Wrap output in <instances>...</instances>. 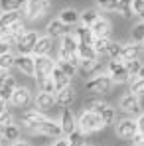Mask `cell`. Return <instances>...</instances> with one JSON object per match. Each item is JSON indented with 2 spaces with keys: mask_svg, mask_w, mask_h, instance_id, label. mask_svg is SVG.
<instances>
[{
  "mask_svg": "<svg viewBox=\"0 0 144 146\" xmlns=\"http://www.w3.org/2000/svg\"><path fill=\"white\" fill-rule=\"evenodd\" d=\"M113 85H115V81L111 79V75H109V73H99V75H93L89 81H85V83H83V87H85V91H87V93H91V95H99V97L109 95V93H111V89H113Z\"/></svg>",
  "mask_w": 144,
  "mask_h": 146,
  "instance_id": "cell-1",
  "label": "cell"
},
{
  "mask_svg": "<svg viewBox=\"0 0 144 146\" xmlns=\"http://www.w3.org/2000/svg\"><path fill=\"white\" fill-rule=\"evenodd\" d=\"M77 126L85 132V134H93V132H99V130H103L105 128V122L101 119V115L99 113H93V111H83L81 113V117L77 119Z\"/></svg>",
  "mask_w": 144,
  "mask_h": 146,
  "instance_id": "cell-2",
  "label": "cell"
},
{
  "mask_svg": "<svg viewBox=\"0 0 144 146\" xmlns=\"http://www.w3.org/2000/svg\"><path fill=\"white\" fill-rule=\"evenodd\" d=\"M107 73L111 75V79H113L117 85L130 83V81H132V75H130V71L126 69V63H124L122 59H109Z\"/></svg>",
  "mask_w": 144,
  "mask_h": 146,
  "instance_id": "cell-3",
  "label": "cell"
},
{
  "mask_svg": "<svg viewBox=\"0 0 144 146\" xmlns=\"http://www.w3.org/2000/svg\"><path fill=\"white\" fill-rule=\"evenodd\" d=\"M49 0H26L24 4V16L26 20L30 22H36L40 18H44L49 12Z\"/></svg>",
  "mask_w": 144,
  "mask_h": 146,
  "instance_id": "cell-4",
  "label": "cell"
},
{
  "mask_svg": "<svg viewBox=\"0 0 144 146\" xmlns=\"http://www.w3.org/2000/svg\"><path fill=\"white\" fill-rule=\"evenodd\" d=\"M44 121H46V115L40 109H26L20 115V124L24 126L26 130H30V132H36V128Z\"/></svg>",
  "mask_w": 144,
  "mask_h": 146,
  "instance_id": "cell-5",
  "label": "cell"
},
{
  "mask_svg": "<svg viewBox=\"0 0 144 146\" xmlns=\"http://www.w3.org/2000/svg\"><path fill=\"white\" fill-rule=\"evenodd\" d=\"M140 99L138 95H134V93H126V95H122L119 101V107L122 113H126V115H130V117H134V115H140V109H142V103H140Z\"/></svg>",
  "mask_w": 144,
  "mask_h": 146,
  "instance_id": "cell-6",
  "label": "cell"
},
{
  "mask_svg": "<svg viewBox=\"0 0 144 146\" xmlns=\"http://www.w3.org/2000/svg\"><path fill=\"white\" fill-rule=\"evenodd\" d=\"M24 34H26V26H24V20H20V22L12 24L10 28L0 30V40L8 42L10 46H16V44H18V40H20Z\"/></svg>",
  "mask_w": 144,
  "mask_h": 146,
  "instance_id": "cell-7",
  "label": "cell"
},
{
  "mask_svg": "<svg viewBox=\"0 0 144 146\" xmlns=\"http://www.w3.org/2000/svg\"><path fill=\"white\" fill-rule=\"evenodd\" d=\"M14 67L22 73V75L36 77V63H34V55L32 53H18L16 55V61H14Z\"/></svg>",
  "mask_w": 144,
  "mask_h": 146,
  "instance_id": "cell-8",
  "label": "cell"
},
{
  "mask_svg": "<svg viewBox=\"0 0 144 146\" xmlns=\"http://www.w3.org/2000/svg\"><path fill=\"white\" fill-rule=\"evenodd\" d=\"M138 132V124L134 119H122L117 122V128H115V134L122 138V140H132V136Z\"/></svg>",
  "mask_w": 144,
  "mask_h": 146,
  "instance_id": "cell-9",
  "label": "cell"
},
{
  "mask_svg": "<svg viewBox=\"0 0 144 146\" xmlns=\"http://www.w3.org/2000/svg\"><path fill=\"white\" fill-rule=\"evenodd\" d=\"M34 134H42V136H48V138H59V136L63 134V128H61V122L46 119V121L36 128Z\"/></svg>",
  "mask_w": 144,
  "mask_h": 146,
  "instance_id": "cell-10",
  "label": "cell"
},
{
  "mask_svg": "<svg viewBox=\"0 0 144 146\" xmlns=\"http://www.w3.org/2000/svg\"><path fill=\"white\" fill-rule=\"evenodd\" d=\"M34 63H36V79L51 75L53 67H55V61L49 55H34Z\"/></svg>",
  "mask_w": 144,
  "mask_h": 146,
  "instance_id": "cell-11",
  "label": "cell"
},
{
  "mask_svg": "<svg viewBox=\"0 0 144 146\" xmlns=\"http://www.w3.org/2000/svg\"><path fill=\"white\" fill-rule=\"evenodd\" d=\"M38 38H40V34H38L36 30H26V34L18 40V44H16L18 53H34V48H36Z\"/></svg>",
  "mask_w": 144,
  "mask_h": 146,
  "instance_id": "cell-12",
  "label": "cell"
},
{
  "mask_svg": "<svg viewBox=\"0 0 144 146\" xmlns=\"http://www.w3.org/2000/svg\"><path fill=\"white\" fill-rule=\"evenodd\" d=\"M32 101H34V97H32V91L28 87H16L14 95L10 99L12 107H16V109H28L32 105Z\"/></svg>",
  "mask_w": 144,
  "mask_h": 146,
  "instance_id": "cell-13",
  "label": "cell"
},
{
  "mask_svg": "<svg viewBox=\"0 0 144 146\" xmlns=\"http://www.w3.org/2000/svg\"><path fill=\"white\" fill-rule=\"evenodd\" d=\"M130 59H144V44L138 42H128L122 46V61H130Z\"/></svg>",
  "mask_w": 144,
  "mask_h": 146,
  "instance_id": "cell-14",
  "label": "cell"
},
{
  "mask_svg": "<svg viewBox=\"0 0 144 146\" xmlns=\"http://www.w3.org/2000/svg\"><path fill=\"white\" fill-rule=\"evenodd\" d=\"M75 99H77V91H75L73 85H67V87H63V89H59V91L55 93L57 105L63 107V109H69L73 103H75Z\"/></svg>",
  "mask_w": 144,
  "mask_h": 146,
  "instance_id": "cell-15",
  "label": "cell"
},
{
  "mask_svg": "<svg viewBox=\"0 0 144 146\" xmlns=\"http://www.w3.org/2000/svg\"><path fill=\"white\" fill-rule=\"evenodd\" d=\"M91 30H93L95 38H111V34H113V24H111L109 18H103V16H101L95 24L91 26Z\"/></svg>",
  "mask_w": 144,
  "mask_h": 146,
  "instance_id": "cell-16",
  "label": "cell"
},
{
  "mask_svg": "<svg viewBox=\"0 0 144 146\" xmlns=\"http://www.w3.org/2000/svg\"><path fill=\"white\" fill-rule=\"evenodd\" d=\"M51 49H53V38H51L49 34H46V36H40V38H38L32 55H49Z\"/></svg>",
  "mask_w": 144,
  "mask_h": 146,
  "instance_id": "cell-17",
  "label": "cell"
},
{
  "mask_svg": "<svg viewBox=\"0 0 144 146\" xmlns=\"http://www.w3.org/2000/svg\"><path fill=\"white\" fill-rule=\"evenodd\" d=\"M67 32H69V26L65 24V22H61L59 18L49 20L48 26H46V34H49L51 38H61V36L67 34Z\"/></svg>",
  "mask_w": 144,
  "mask_h": 146,
  "instance_id": "cell-18",
  "label": "cell"
},
{
  "mask_svg": "<svg viewBox=\"0 0 144 146\" xmlns=\"http://www.w3.org/2000/svg\"><path fill=\"white\" fill-rule=\"evenodd\" d=\"M59 122H61V128H63V134L65 136H69L73 130L77 128V119H75V115L71 113V109H63Z\"/></svg>",
  "mask_w": 144,
  "mask_h": 146,
  "instance_id": "cell-19",
  "label": "cell"
},
{
  "mask_svg": "<svg viewBox=\"0 0 144 146\" xmlns=\"http://www.w3.org/2000/svg\"><path fill=\"white\" fill-rule=\"evenodd\" d=\"M24 8L22 10H14V12H2L0 14V30H4V28H10L12 24H16V22H20V20H24Z\"/></svg>",
  "mask_w": 144,
  "mask_h": 146,
  "instance_id": "cell-20",
  "label": "cell"
},
{
  "mask_svg": "<svg viewBox=\"0 0 144 146\" xmlns=\"http://www.w3.org/2000/svg\"><path fill=\"white\" fill-rule=\"evenodd\" d=\"M75 30H73V34L77 36V40L81 42V44H95V34H93V30H91V26H83V24H77L73 26Z\"/></svg>",
  "mask_w": 144,
  "mask_h": 146,
  "instance_id": "cell-21",
  "label": "cell"
},
{
  "mask_svg": "<svg viewBox=\"0 0 144 146\" xmlns=\"http://www.w3.org/2000/svg\"><path fill=\"white\" fill-rule=\"evenodd\" d=\"M61 22H65V24L69 26H77L79 22H81V12L79 10H75V8H71V6H67V8H63L61 12H59V16H57Z\"/></svg>",
  "mask_w": 144,
  "mask_h": 146,
  "instance_id": "cell-22",
  "label": "cell"
},
{
  "mask_svg": "<svg viewBox=\"0 0 144 146\" xmlns=\"http://www.w3.org/2000/svg\"><path fill=\"white\" fill-rule=\"evenodd\" d=\"M51 77H53V83H55V89H57V91L63 89V87H67V85H71V81H73L71 77L57 65V61H55V67H53V71H51Z\"/></svg>",
  "mask_w": 144,
  "mask_h": 146,
  "instance_id": "cell-23",
  "label": "cell"
},
{
  "mask_svg": "<svg viewBox=\"0 0 144 146\" xmlns=\"http://www.w3.org/2000/svg\"><path fill=\"white\" fill-rule=\"evenodd\" d=\"M55 105H57L55 93H42V91H40V95L36 97V107H38L40 111H51Z\"/></svg>",
  "mask_w": 144,
  "mask_h": 146,
  "instance_id": "cell-24",
  "label": "cell"
},
{
  "mask_svg": "<svg viewBox=\"0 0 144 146\" xmlns=\"http://www.w3.org/2000/svg\"><path fill=\"white\" fill-rule=\"evenodd\" d=\"M59 40H61V46H59V48H63L65 51H69V53H77V49H79V40H77V36H75L73 32L71 34H69V32L63 34Z\"/></svg>",
  "mask_w": 144,
  "mask_h": 146,
  "instance_id": "cell-25",
  "label": "cell"
},
{
  "mask_svg": "<svg viewBox=\"0 0 144 146\" xmlns=\"http://www.w3.org/2000/svg\"><path fill=\"white\" fill-rule=\"evenodd\" d=\"M99 18H101V10H99L97 6H91V8H85V10L81 12V22H79V24L93 26Z\"/></svg>",
  "mask_w": 144,
  "mask_h": 146,
  "instance_id": "cell-26",
  "label": "cell"
},
{
  "mask_svg": "<svg viewBox=\"0 0 144 146\" xmlns=\"http://www.w3.org/2000/svg\"><path fill=\"white\" fill-rule=\"evenodd\" d=\"M16 79L10 75L2 85H0V99H4V101H8L10 103V99H12V95H14V91H16Z\"/></svg>",
  "mask_w": 144,
  "mask_h": 146,
  "instance_id": "cell-27",
  "label": "cell"
},
{
  "mask_svg": "<svg viewBox=\"0 0 144 146\" xmlns=\"http://www.w3.org/2000/svg\"><path fill=\"white\" fill-rule=\"evenodd\" d=\"M107 107V103L103 101V99L99 97V95H93L91 99H87L85 101V105H83V109H87V111H93V113H103V109Z\"/></svg>",
  "mask_w": 144,
  "mask_h": 146,
  "instance_id": "cell-28",
  "label": "cell"
},
{
  "mask_svg": "<svg viewBox=\"0 0 144 146\" xmlns=\"http://www.w3.org/2000/svg\"><path fill=\"white\" fill-rule=\"evenodd\" d=\"M77 53H79L81 59H99V57H101V55L97 53L95 46H91V44H81V42H79V49H77Z\"/></svg>",
  "mask_w": 144,
  "mask_h": 146,
  "instance_id": "cell-29",
  "label": "cell"
},
{
  "mask_svg": "<svg viewBox=\"0 0 144 146\" xmlns=\"http://www.w3.org/2000/svg\"><path fill=\"white\" fill-rule=\"evenodd\" d=\"M26 0H0V14L2 12H14V10H22Z\"/></svg>",
  "mask_w": 144,
  "mask_h": 146,
  "instance_id": "cell-30",
  "label": "cell"
},
{
  "mask_svg": "<svg viewBox=\"0 0 144 146\" xmlns=\"http://www.w3.org/2000/svg\"><path fill=\"white\" fill-rule=\"evenodd\" d=\"M38 89H40L42 93H57L51 75H48V77H40V79H38Z\"/></svg>",
  "mask_w": 144,
  "mask_h": 146,
  "instance_id": "cell-31",
  "label": "cell"
},
{
  "mask_svg": "<svg viewBox=\"0 0 144 146\" xmlns=\"http://www.w3.org/2000/svg\"><path fill=\"white\" fill-rule=\"evenodd\" d=\"M117 12H119L122 18H132V16H136L134 14V10H132V0H119V8H117Z\"/></svg>",
  "mask_w": 144,
  "mask_h": 146,
  "instance_id": "cell-32",
  "label": "cell"
},
{
  "mask_svg": "<svg viewBox=\"0 0 144 146\" xmlns=\"http://www.w3.org/2000/svg\"><path fill=\"white\" fill-rule=\"evenodd\" d=\"M85 136H87V134H85V132H83V130L77 126V128L73 130L71 134L67 136V140H69V146H85V144H87V142H85Z\"/></svg>",
  "mask_w": 144,
  "mask_h": 146,
  "instance_id": "cell-33",
  "label": "cell"
},
{
  "mask_svg": "<svg viewBox=\"0 0 144 146\" xmlns=\"http://www.w3.org/2000/svg\"><path fill=\"white\" fill-rule=\"evenodd\" d=\"M122 46L120 42H111V46L107 49V57L109 59H122Z\"/></svg>",
  "mask_w": 144,
  "mask_h": 146,
  "instance_id": "cell-34",
  "label": "cell"
},
{
  "mask_svg": "<svg viewBox=\"0 0 144 146\" xmlns=\"http://www.w3.org/2000/svg\"><path fill=\"white\" fill-rule=\"evenodd\" d=\"M130 40H132V42H138V44L144 42V20H140L138 24L132 26V30H130Z\"/></svg>",
  "mask_w": 144,
  "mask_h": 146,
  "instance_id": "cell-35",
  "label": "cell"
},
{
  "mask_svg": "<svg viewBox=\"0 0 144 146\" xmlns=\"http://www.w3.org/2000/svg\"><path fill=\"white\" fill-rule=\"evenodd\" d=\"M95 6L103 12H117L119 0H95Z\"/></svg>",
  "mask_w": 144,
  "mask_h": 146,
  "instance_id": "cell-36",
  "label": "cell"
},
{
  "mask_svg": "<svg viewBox=\"0 0 144 146\" xmlns=\"http://www.w3.org/2000/svg\"><path fill=\"white\" fill-rule=\"evenodd\" d=\"M2 132H4V138H6V140H10V142H14V140H18V138H20V128H18V124H14V122H12V124H8Z\"/></svg>",
  "mask_w": 144,
  "mask_h": 146,
  "instance_id": "cell-37",
  "label": "cell"
},
{
  "mask_svg": "<svg viewBox=\"0 0 144 146\" xmlns=\"http://www.w3.org/2000/svg\"><path fill=\"white\" fill-rule=\"evenodd\" d=\"M111 38H95V49L99 55H107V49H109V46H111Z\"/></svg>",
  "mask_w": 144,
  "mask_h": 146,
  "instance_id": "cell-38",
  "label": "cell"
},
{
  "mask_svg": "<svg viewBox=\"0 0 144 146\" xmlns=\"http://www.w3.org/2000/svg\"><path fill=\"white\" fill-rule=\"evenodd\" d=\"M101 119L105 122V126H109V124H113L115 119H117V111H115L111 105H107V107L103 109V113H101Z\"/></svg>",
  "mask_w": 144,
  "mask_h": 146,
  "instance_id": "cell-39",
  "label": "cell"
},
{
  "mask_svg": "<svg viewBox=\"0 0 144 146\" xmlns=\"http://www.w3.org/2000/svg\"><path fill=\"white\" fill-rule=\"evenodd\" d=\"M55 61H57V65H59L63 71L67 73L71 79L75 77V75H77V71H79V67H77V65H73L71 61H67V59H55Z\"/></svg>",
  "mask_w": 144,
  "mask_h": 146,
  "instance_id": "cell-40",
  "label": "cell"
},
{
  "mask_svg": "<svg viewBox=\"0 0 144 146\" xmlns=\"http://www.w3.org/2000/svg\"><path fill=\"white\" fill-rule=\"evenodd\" d=\"M130 93H134L138 97H144V79L142 77H134L130 81Z\"/></svg>",
  "mask_w": 144,
  "mask_h": 146,
  "instance_id": "cell-41",
  "label": "cell"
},
{
  "mask_svg": "<svg viewBox=\"0 0 144 146\" xmlns=\"http://www.w3.org/2000/svg\"><path fill=\"white\" fill-rule=\"evenodd\" d=\"M14 61H16V55H14L12 51L0 55V67H4V69H12V67H14Z\"/></svg>",
  "mask_w": 144,
  "mask_h": 146,
  "instance_id": "cell-42",
  "label": "cell"
},
{
  "mask_svg": "<svg viewBox=\"0 0 144 146\" xmlns=\"http://www.w3.org/2000/svg\"><path fill=\"white\" fill-rule=\"evenodd\" d=\"M97 67H99V59H81L79 61L81 71H95Z\"/></svg>",
  "mask_w": 144,
  "mask_h": 146,
  "instance_id": "cell-43",
  "label": "cell"
},
{
  "mask_svg": "<svg viewBox=\"0 0 144 146\" xmlns=\"http://www.w3.org/2000/svg\"><path fill=\"white\" fill-rule=\"evenodd\" d=\"M126 63V69L130 71L132 77H136L138 71H140V67H142V59H130V61H124Z\"/></svg>",
  "mask_w": 144,
  "mask_h": 146,
  "instance_id": "cell-44",
  "label": "cell"
},
{
  "mask_svg": "<svg viewBox=\"0 0 144 146\" xmlns=\"http://www.w3.org/2000/svg\"><path fill=\"white\" fill-rule=\"evenodd\" d=\"M14 122V117H12V113L10 111H6V113H2L0 115V130H4L8 124H12Z\"/></svg>",
  "mask_w": 144,
  "mask_h": 146,
  "instance_id": "cell-45",
  "label": "cell"
},
{
  "mask_svg": "<svg viewBox=\"0 0 144 146\" xmlns=\"http://www.w3.org/2000/svg\"><path fill=\"white\" fill-rule=\"evenodd\" d=\"M132 10L140 20H144V0H132Z\"/></svg>",
  "mask_w": 144,
  "mask_h": 146,
  "instance_id": "cell-46",
  "label": "cell"
},
{
  "mask_svg": "<svg viewBox=\"0 0 144 146\" xmlns=\"http://www.w3.org/2000/svg\"><path fill=\"white\" fill-rule=\"evenodd\" d=\"M136 124H138V132H140V134H144V113H140V115H138Z\"/></svg>",
  "mask_w": 144,
  "mask_h": 146,
  "instance_id": "cell-47",
  "label": "cell"
},
{
  "mask_svg": "<svg viewBox=\"0 0 144 146\" xmlns=\"http://www.w3.org/2000/svg\"><path fill=\"white\" fill-rule=\"evenodd\" d=\"M8 51H10V44H8V42H4V40H0V55L8 53Z\"/></svg>",
  "mask_w": 144,
  "mask_h": 146,
  "instance_id": "cell-48",
  "label": "cell"
},
{
  "mask_svg": "<svg viewBox=\"0 0 144 146\" xmlns=\"http://www.w3.org/2000/svg\"><path fill=\"white\" fill-rule=\"evenodd\" d=\"M51 146H69V140L59 136V138H55V140H53V144H51Z\"/></svg>",
  "mask_w": 144,
  "mask_h": 146,
  "instance_id": "cell-49",
  "label": "cell"
},
{
  "mask_svg": "<svg viewBox=\"0 0 144 146\" xmlns=\"http://www.w3.org/2000/svg\"><path fill=\"white\" fill-rule=\"evenodd\" d=\"M10 69H4V67H0V85H2V83H4V81H6V79H8V77H10Z\"/></svg>",
  "mask_w": 144,
  "mask_h": 146,
  "instance_id": "cell-50",
  "label": "cell"
},
{
  "mask_svg": "<svg viewBox=\"0 0 144 146\" xmlns=\"http://www.w3.org/2000/svg\"><path fill=\"white\" fill-rule=\"evenodd\" d=\"M6 109H8V101L0 99V115H2V113H6Z\"/></svg>",
  "mask_w": 144,
  "mask_h": 146,
  "instance_id": "cell-51",
  "label": "cell"
},
{
  "mask_svg": "<svg viewBox=\"0 0 144 146\" xmlns=\"http://www.w3.org/2000/svg\"><path fill=\"white\" fill-rule=\"evenodd\" d=\"M10 146H30V144H28L26 140H20V138H18V140H14V142H12Z\"/></svg>",
  "mask_w": 144,
  "mask_h": 146,
  "instance_id": "cell-52",
  "label": "cell"
},
{
  "mask_svg": "<svg viewBox=\"0 0 144 146\" xmlns=\"http://www.w3.org/2000/svg\"><path fill=\"white\" fill-rule=\"evenodd\" d=\"M136 77H142V79H144V63H142V67H140V71H138Z\"/></svg>",
  "mask_w": 144,
  "mask_h": 146,
  "instance_id": "cell-53",
  "label": "cell"
},
{
  "mask_svg": "<svg viewBox=\"0 0 144 146\" xmlns=\"http://www.w3.org/2000/svg\"><path fill=\"white\" fill-rule=\"evenodd\" d=\"M2 138H4V132H2V130H0V140H2Z\"/></svg>",
  "mask_w": 144,
  "mask_h": 146,
  "instance_id": "cell-54",
  "label": "cell"
},
{
  "mask_svg": "<svg viewBox=\"0 0 144 146\" xmlns=\"http://www.w3.org/2000/svg\"><path fill=\"white\" fill-rule=\"evenodd\" d=\"M132 146H142V144H132Z\"/></svg>",
  "mask_w": 144,
  "mask_h": 146,
  "instance_id": "cell-55",
  "label": "cell"
},
{
  "mask_svg": "<svg viewBox=\"0 0 144 146\" xmlns=\"http://www.w3.org/2000/svg\"><path fill=\"white\" fill-rule=\"evenodd\" d=\"M142 146H144V138H142Z\"/></svg>",
  "mask_w": 144,
  "mask_h": 146,
  "instance_id": "cell-56",
  "label": "cell"
},
{
  "mask_svg": "<svg viewBox=\"0 0 144 146\" xmlns=\"http://www.w3.org/2000/svg\"><path fill=\"white\" fill-rule=\"evenodd\" d=\"M85 146H91V144H85Z\"/></svg>",
  "mask_w": 144,
  "mask_h": 146,
  "instance_id": "cell-57",
  "label": "cell"
},
{
  "mask_svg": "<svg viewBox=\"0 0 144 146\" xmlns=\"http://www.w3.org/2000/svg\"><path fill=\"white\" fill-rule=\"evenodd\" d=\"M142 44H144V42H142Z\"/></svg>",
  "mask_w": 144,
  "mask_h": 146,
  "instance_id": "cell-58",
  "label": "cell"
}]
</instances>
